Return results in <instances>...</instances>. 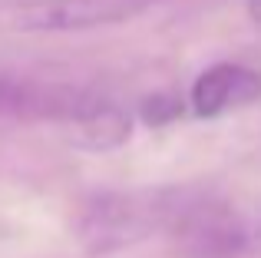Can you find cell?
<instances>
[{
    "mask_svg": "<svg viewBox=\"0 0 261 258\" xmlns=\"http://www.w3.org/2000/svg\"><path fill=\"white\" fill-rule=\"evenodd\" d=\"M189 189H116L96 192L76 219V239L86 255H113L155 232H172Z\"/></svg>",
    "mask_w": 261,
    "mask_h": 258,
    "instance_id": "1",
    "label": "cell"
},
{
    "mask_svg": "<svg viewBox=\"0 0 261 258\" xmlns=\"http://www.w3.org/2000/svg\"><path fill=\"white\" fill-rule=\"evenodd\" d=\"M172 235L189 258H238L248 242V228L228 202L198 192H189Z\"/></svg>",
    "mask_w": 261,
    "mask_h": 258,
    "instance_id": "3",
    "label": "cell"
},
{
    "mask_svg": "<svg viewBox=\"0 0 261 258\" xmlns=\"http://www.w3.org/2000/svg\"><path fill=\"white\" fill-rule=\"evenodd\" d=\"M261 99V73L242 63H215L192 83L189 106L195 116H225Z\"/></svg>",
    "mask_w": 261,
    "mask_h": 258,
    "instance_id": "4",
    "label": "cell"
},
{
    "mask_svg": "<svg viewBox=\"0 0 261 258\" xmlns=\"http://www.w3.org/2000/svg\"><path fill=\"white\" fill-rule=\"evenodd\" d=\"M155 0H27L13 13V27L27 33H83L136 20Z\"/></svg>",
    "mask_w": 261,
    "mask_h": 258,
    "instance_id": "2",
    "label": "cell"
},
{
    "mask_svg": "<svg viewBox=\"0 0 261 258\" xmlns=\"http://www.w3.org/2000/svg\"><path fill=\"white\" fill-rule=\"evenodd\" d=\"M66 129H70L73 142H76L80 149L106 152V149H116L129 139L133 123H129V116L116 103H109L106 96H96Z\"/></svg>",
    "mask_w": 261,
    "mask_h": 258,
    "instance_id": "5",
    "label": "cell"
},
{
    "mask_svg": "<svg viewBox=\"0 0 261 258\" xmlns=\"http://www.w3.org/2000/svg\"><path fill=\"white\" fill-rule=\"evenodd\" d=\"M245 7H248V17H251V23L261 30V0H245Z\"/></svg>",
    "mask_w": 261,
    "mask_h": 258,
    "instance_id": "6",
    "label": "cell"
}]
</instances>
